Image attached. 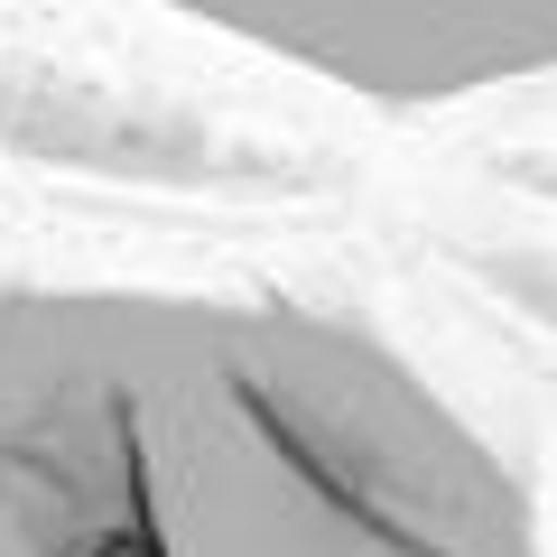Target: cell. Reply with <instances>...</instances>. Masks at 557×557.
Returning <instances> with one entry per match:
<instances>
[{
    "label": "cell",
    "mask_w": 557,
    "mask_h": 557,
    "mask_svg": "<svg viewBox=\"0 0 557 557\" xmlns=\"http://www.w3.org/2000/svg\"><path fill=\"white\" fill-rule=\"evenodd\" d=\"M0 557H557L381 325L270 288H0Z\"/></svg>",
    "instance_id": "6da1fadb"
},
{
    "label": "cell",
    "mask_w": 557,
    "mask_h": 557,
    "mask_svg": "<svg viewBox=\"0 0 557 557\" xmlns=\"http://www.w3.org/2000/svg\"><path fill=\"white\" fill-rule=\"evenodd\" d=\"M372 112H456L557 84V0H139Z\"/></svg>",
    "instance_id": "7a4b0ae2"
}]
</instances>
